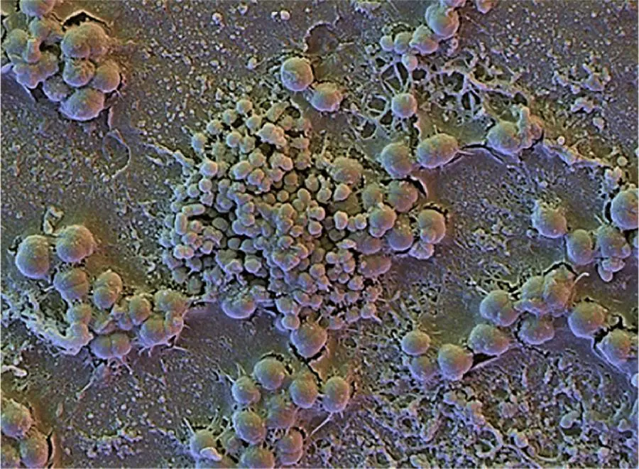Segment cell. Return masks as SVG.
<instances>
[{
	"instance_id": "1",
	"label": "cell",
	"mask_w": 639,
	"mask_h": 469,
	"mask_svg": "<svg viewBox=\"0 0 639 469\" xmlns=\"http://www.w3.org/2000/svg\"><path fill=\"white\" fill-rule=\"evenodd\" d=\"M19 269L31 277H40L48 269V250L45 239L39 236L29 237L21 245L16 257Z\"/></svg>"
},
{
	"instance_id": "2",
	"label": "cell",
	"mask_w": 639,
	"mask_h": 469,
	"mask_svg": "<svg viewBox=\"0 0 639 469\" xmlns=\"http://www.w3.org/2000/svg\"><path fill=\"white\" fill-rule=\"evenodd\" d=\"M93 247V239L82 226H72L61 234L57 244L58 254L63 260L76 262L87 256Z\"/></svg>"
},
{
	"instance_id": "3",
	"label": "cell",
	"mask_w": 639,
	"mask_h": 469,
	"mask_svg": "<svg viewBox=\"0 0 639 469\" xmlns=\"http://www.w3.org/2000/svg\"><path fill=\"white\" fill-rule=\"evenodd\" d=\"M572 275L555 270L543 278L542 296L547 306H564L571 296Z\"/></svg>"
},
{
	"instance_id": "4",
	"label": "cell",
	"mask_w": 639,
	"mask_h": 469,
	"mask_svg": "<svg viewBox=\"0 0 639 469\" xmlns=\"http://www.w3.org/2000/svg\"><path fill=\"white\" fill-rule=\"evenodd\" d=\"M349 399V386L346 382L334 377L326 383L323 394L324 409L329 412H339L344 409Z\"/></svg>"
},
{
	"instance_id": "5",
	"label": "cell",
	"mask_w": 639,
	"mask_h": 469,
	"mask_svg": "<svg viewBox=\"0 0 639 469\" xmlns=\"http://www.w3.org/2000/svg\"><path fill=\"white\" fill-rule=\"evenodd\" d=\"M56 286L65 297H82L87 290V281L84 273L79 269H72L60 274Z\"/></svg>"
},
{
	"instance_id": "6",
	"label": "cell",
	"mask_w": 639,
	"mask_h": 469,
	"mask_svg": "<svg viewBox=\"0 0 639 469\" xmlns=\"http://www.w3.org/2000/svg\"><path fill=\"white\" fill-rule=\"evenodd\" d=\"M290 391L293 401L303 408L312 406L317 397V387L310 377H298L291 384Z\"/></svg>"
},
{
	"instance_id": "7",
	"label": "cell",
	"mask_w": 639,
	"mask_h": 469,
	"mask_svg": "<svg viewBox=\"0 0 639 469\" xmlns=\"http://www.w3.org/2000/svg\"><path fill=\"white\" fill-rule=\"evenodd\" d=\"M543 277L536 276L529 279L523 286L521 296L523 303L530 309L543 310L547 306L542 296Z\"/></svg>"
},
{
	"instance_id": "8",
	"label": "cell",
	"mask_w": 639,
	"mask_h": 469,
	"mask_svg": "<svg viewBox=\"0 0 639 469\" xmlns=\"http://www.w3.org/2000/svg\"><path fill=\"white\" fill-rule=\"evenodd\" d=\"M302 437L296 431H291L282 438L280 448L285 464L292 465L299 460L302 454Z\"/></svg>"
},
{
	"instance_id": "9",
	"label": "cell",
	"mask_w": 639,
	"mask_h": 469,
	"mask_svg": "<svg viewBox=\"0 0 639 469\" xmlns=\"http://www.w3.org/2000/svg\"><path fill=\"white\" fill-rule=\"evenodd\" d=\"M111 284L109 273L103 274L97 281L94 292V297L97 303L102 305L109 304L113 297Z\"/></svg>"
}]
</instances>
